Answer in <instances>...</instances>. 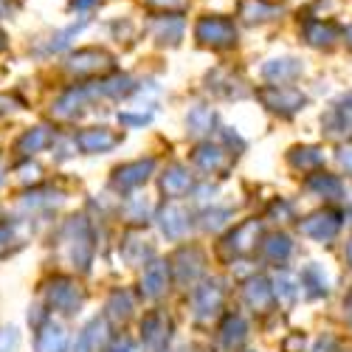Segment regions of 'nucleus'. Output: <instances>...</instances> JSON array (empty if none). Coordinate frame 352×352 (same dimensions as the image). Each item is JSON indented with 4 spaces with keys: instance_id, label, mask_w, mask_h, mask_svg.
<instances>
[{
    "instance_id": "nucleus-1",
    "label": "nucleus",
    "mask_w": 352,
    "mask_h": 352,
    "mask_svg": "<svg viewBox=\"0 0 352 352\" xmlns=\"http://www.w3.org/2000/svg\"><path fill=\"white\" fill-rule=\"evenodd\" d=\"M195 40L214 51L231 48L237 45V23L226 14H203L195 23Z\"/></svg>"
},
{
    "instance_id": "nucleus-2",
    "label": "nucleus",
    "mask_w": 352,
    "mask_h": 352,
    "mask_svg": "<svg viewBox=\"0 0 352 352\" xmlns=\"http://www.w3.org/2000/svg\"><path fill=\"white\" fill-rule=\"evenodd\" d=\"M113 56L102 48H79L76 54L68 56V68L76 74V76H99V74H107L113 71Z\"/></svg>"
},
{
    "instance_id": "nucleus-3",
    "label": "nucleus",
    "mask_w": 352,
    "mask_h": 352,
    "mask_svg": "<svg viewBox=\"0 0 352 352\" xmlns=\"http://www.w3.org/2000/svg\"><path fill=\"white\" fill-rule=\"evenodd\" d=\"M259 99L265 102L268 110L282 113V116H293L305 107V96L299 91H293L287 85H271L265 91H259Z\"/></svg>"
},
{
    "instance_id": "nucleus-4",
    "label": "nucleus",
    "mask_w": 352,
    "mask_h": 352,
    "mask_svg": "<svg viewBox=\"0 0 352 352\" xmlns=\"http://www.w3.org/2000/svg\"><path fill=\"white\" fill-rule=\"evenodd\" d=\"M279 14H282V6L271 3V0H240V3H237V17L243 23H248V25L276 20Z\"/></svg>"
},
{
    "instance_id": "nucleus-5",
    "label": "nucleus",
    "mask_w": 352,
    "mask_h": 352,
    "mask_svg": "<svg viewBox=\"0 0 352 352\" xmlns=\"http://www.w3.org/2000/svg\"><path fill=\"white\" fill-rule=\"evenodd\" d=\"M302 32H305L307 45H313V48H333L336 40L341 37L338 28L333 23H324V20H307Z\"/></svg>"
},
{
    "instance_id": "nucleus-6",
    "label": "nucleus",
    "mask_w": 352,
    "mask_h": 352,
    "mask_svg": "<svg viewBox=\"0 0 352 352\" xmlns=\"http://www.w3.org/2000/svg\"><path fill=\"white\" fill-rule=\"evenodd\" d=\"M76 141L85 153H104V150H113V146L119 144V135L107 127H91V130L79 133Z\"/></svg>"
},
{
    "instance_id": "nucleus-7",
    "label": "nucleus",
    "mask_w": 352,
    "mask_h": 352,
    "mask_svg": "<svg viewBox=\"0 0 352 352\" xmlns=\"http://www.w3.org/2000/svg\"><path fill=\"white\" fill-rule=\"evenodd\" d=\"M181 34H184V20H181V14H175V12H164V14L153 23V37H155L158 43L175 45V43L181 40Z\"/></svg>"
},
{
    "instance_id": "nucleus-8",
    "label": "nucleus",
    "mask_w": 352,
    "mask_h": 352,
    "mask_svg": "<svg viewBox=\"0 0 352 352\" xmlns=\"http://www.w3.org/2000/svg\"><path fill=\"white\" fill-rule=\"evenodd\" d=\"M302 74V63L293 60V56H285V60H271L265 68H262V76L274 85H285V82H293Z\"/></svg>"
},
{
    "instance_id": "nucleus-9",
    "label": "nucleus",
    "mask_w": 352,
    "mask_h": 352,
    "mask_svg": "<svg viewBox=\"0 0 352 352\" xmlns=\"http://www.w3.org/2000/svg\"><path fill=\"white\" fill-rule=\"evenodd\" d=\"M153 169V161H135V164H127L122 169H116V184L119 186H138L146 181V172Z\"/></svg>"
},
{
    "instance_id": "nucleus-10",
    "label": "nucleus",
    "mask_w": 352,
    "mask_h": 352,
    "mask_svg": "<svg viewBox=\"0 0 352 352\" xmlns=\"http://www.w3.org/2000/svg\"><path fill=\"white\" fill-rule=\"evenodd\" d=\"M51 141V133L45 130V127H34V130H28L23 138H20V150L23 153H37V150H43V146Z\"/></svg>"
},
{
    "instance_id": "nucleus-11",
    "label": "nucleus",
    "mask_w": 352,
    "mask_h": 352,
    "mask_svg": "<svg viewBox=\"0 0 352 352\" xmlns=\"http://www.w3.org/2000/svg\"><path fill=\"white\" fill-rule=\"evenodd\" d=\"M212 124H214V113H212L209 107H195V110L189 113V127H192V133H206V130H212Z\"/></svg>"
},
{
    "instance_id": "nucleus-12",
    "label": "nucleus",
    "mask_w": 352,
    "mask_h": 352,
    "mask_svg": "<svg viewBox=\"0 0 352 352\" xmlns=\"http://www.w3.org/2000/svg\"><path fill=\"white\" fill-rule=\"evenodd\" d=\"M186 186H189V175H184L181 166H172V169H169V178H164V189H166L169 195H178V192H184Z\"/></svg>"
},
{
    "instance_id": "nucleus-13",
    "label": "nucleus",
    "mask_w": 352,
    "mask_h": 352,
    "mask_svg": "<svg viewBox=\"0 0 352 352\" xmlns=\"http://www.w3.org/2000/svg\"><path fill=\"white\" fill-rule=\"evenodd\" d=\"M144 3L161 12H184L189 6V0H144Z\"/></svg>"
},
{
    "instance_id": "nucleus-14",
    "label": "nucleus",
    "mask_w": 352,
    "mask_h": 352,
    "mask_svg": "<svg viewBox=\"0 0 352 352\" xmlns=\"http://www.w3.org/2000/svg\"><path fill=\"white\" fill-rule=\"evenodd\" d=\"M99 6V0H71V9L74 12H87V9H94Z\"/></svg>"
},
{
    "instance_id": "nucleus-15",
    "label": "nucleus",
    "mask_w": 352,
    "mask_h": 352,
    "mask_svg": "<svg viewBox=\"0 0 352 352\" xmlns=\"http://www.w3.org/2000/svg\"><path fill=\"white\" fill-rule=\"evenodd\" d=\"M341 104H344L341 110H352V91H349V94H346V96L341 99Z\"/></svg>"
},
{
    "instance_id": "nucleus-16",
    "label": "nucleus",
    "mask_w": 352,
    "mask_h": 352,
    "mask_svg": "<svg viewBox=\"0 0 352 352\" xmlns=\"http://www.w3.org/2000/svg\"><path fill=\"white\" fill-rule=\"evenodd\" d=\"M9 45V40H6V32H3V28H0V51H3Z\"/></svg>"
},
{
    "instance_id": "nucleus-17",
    "label": "nucleus",
    "mask_w": 352,
    "mask_h": 352,
    "mask_svg": "<svg viewBox=\"0 0 352 352\" xmlns=\"http://www.w3.org/2000/svg\"><path fill=\"white\" fill-rule=\"evenodd\" d=\"M346 43H349V45H352V25H349V28H346Z\"/></svg>"
}]
</instances>
